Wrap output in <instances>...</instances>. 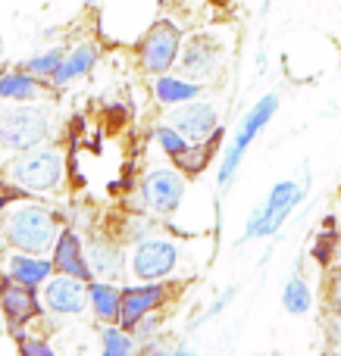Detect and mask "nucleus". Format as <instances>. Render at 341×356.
I'll use <instances>...</instances> for the list:
<instances>
[{
    "instance_id": "obj_1",
    "label": "nucleus",
    "mask_w": 341,
    "mask_h": 356,
    "mask_svg": "<svg viewBox=\"0 0 341 356\" xmlns=\"http://www.w3.org/2000/svg\"><path fill=\"white\" fill-rule=\"evenodd\" d=\"M56 234H60L56 213L44 203L31 200V197L3 209V238L13 250L44 257L47 250H54Z\"/></svg>"
},
{
    "instance_id": "obj_2",
    "label": "nucleus",
    "mask_w": 341,
    "mask_h": 356,
    "mask_svg": "<svg viewBox=\"0 0 341 356\" xmlns=\"http://www.w3.org/2000/svg\"><path fill=\"white\" fill-rule=\"evenodd\" d=\"M3 175L10 178L13 184L25 191V194H54V191L63 188L66 181V156H63L60 147H50V144H41V147H31L25 154H16L10 163H6Z\"/></svg>"
},
{
    "instance_id": "obj_3",
    "label": "nucleus",
    "mask_w": 341,
    "mask_h": 356,
    "mask_svg": "<svg viewBox=\"0 0 341 356\" xmlns=\"http://www.w3.org/2000/svg\"><path fill=\"white\" fill-rule=\"evenodd\" d=\"M54 135V116L41 104H3L0 106V150L25 154L41 147Z\"/></svg>"
},
{
    "instance_id": "obj_4",
    "label": "nucleus",
    "mask_w": 341,
    "mask_h": 356,
    "mask_svg": "<svg viewBox=\"0 0 341 356\" xmlns=\"http://www.w3.org/2000/svg\"><path fill=\"white\" fill-rule=\"evenodd\" d=\"M276 110H279V94H267V97H260V100H257V104L241 116V122H238L235 135H232L229 150H225L223 163H219V191H225V188L232 184V178H235L238 166H241V160H244V154H248V147L257 141V135H260V131L267 129L269 122H273Z\"/></svg>"
},
{
    "instance_id": "obj_5",
    "label": "nucleus",
    "mask_w": 341,
    "mask_h": 356,
    "mask_svg": "<svg viewBox=\"0 0 341 356\" xmlns=\"http://www.w3.org/2000/svg\"><path fill=\"white\" fill-rule=\"evenodd\" d=\"M182 44H185V35H182L179 25H175L173 19H157V22L144 31V38L135 47L141 72H148L150 79L173 72V69L179 66Z\"/></svg>"
},
{
    "instance_id": "obj_6",
    "label": "nucleus",
    "mask_w": 341,
    "mask_h": 356,
    "mask_svg": "<svg viewBox=\"0 0 341 356\" xmlns=\"http://www.w3.org/2000/svg\"><path fill=\"white\" fill-rule=\"evenodd\" d=\"M301 200H304V184H298V181L273 184V191L267 194V200H263L260 207H254V213L248 216L244 241L269 238V234H276L288 222V216L294 213V207H298Z\"/></svg>"
},
{
    "instance_id": "obj_7",
    "label": "nucleus",
    "mask_w": 341,
    "mask_h": 356,
    "mask_svg": "<svg viewBox=\"0 0 341 356\" xmlns=\"http://www.w3.org/2000/svg\"><path fill=\"white\" fill-rule=\"evenodd\" d=\"M185 172L182 169H169V166H157L150 169L148 175L141 178V203L148 213L154 216H173L175 209L182 207L185 200V191H188V181H185Z\"/></svg>"
},
{
    "instance_id": "obj_8",
    "label": "nucleus",
    "mask_w": 341,
    "mask_h": 356,
    "mask_svg": "<svg viewBox=\"0 0 341 356\" xmlns=\"http://www.w3.org/2000/svg\"><path fill=\"white\" fill-rule=\"evenodd\" d=\"M223 60H225L223 44H219L210 31H194V35H188L185 44H182V56H179V66L175 69H179V75H185V79L207 85V81L223 69Z\"/></svg>"
},
{
    "instance_id": "obj_9",
    "label": "nucleus",
    "mask_w": 341,
    "mask_h": 356,
    "mask_svg": "<svg viewBox=\"0 0 341 356\" xmlns=\"http://www.w3.org/2000/svg\"><path fill=\"white\" fill-rule=\"evenodd\" d=\"M179 266V247L169 238H144L132 253V272L141 282H163Z\"/></svg>"
},
{
    "instance_id": "obj_10",
    "label": "nucleus",
    "mask_w": 341,
    "mask_h": 356,
    "mask_svg": "<svg viewBox=\"0 0 341 356\" xmlns=\"http://www.w3.org/2000/svg\"><path fill=\"white\" fill-rule=\"evenodd\" d=\"M173 129H179L182 135L188 138L191 144H200V141H210L223 131V122H219V110L210 104V100H191V104H182V106H173L169 110V119H166Z\"/></svg>"
},
{
    "instance_id": "obj_11",
    "label": "nucleus",
    "mask_w": 341,
    "mask_h": 356,
    "mask_svg": "<svg viewBox=\"0 0 341 356\" xmlns=\"http://www.w3.org/2000/svg\"><path fill=\"white\" fill-rule=\"evenodd\" d=\"M41 307L54 316H81L88 309V282L54 272L41 288Z\"/></svg>"
},
{
    "instance_id": "obj_12",
    "label": "nucleus",
    "mask_w": 341,
    "mask_h": 356,
    "mask_svg": "<svg viewBox=\"0 0 341 356\" xmlns=\"http://www.w3.org/2000/svg\"><path fill=\"white\" fill-rule=\"evenodd\" d=\"M163 303H166V284L160 282L129 284V288H122V309H119L116 325H122L125 332H135L138 322L154 316Z\"/></svg>"
},
{
    "instance_id": "obj_13",
    "label": "nucleus",
    "mask_w": 341,
    "mask_h": 356,
    "mask_svg": "<svg viewBox=\"0 0 341 356\" xmlns=\"http://www.w3.org/2000/svg\"><path fill=\"white\" fill-rule=\"evenodd\" d=\"M50 259H54V269L60 272V275L81 278V282H88V284L94 282V272H91V266H88V250L75 228H60L56 244H54V250H50Z\"/></svg>"
},
{
    "instance_id": "obj_14",
    "label": "nucleus",
    "mask_w": 341,
    "mask_h": 356,
    "mask_svg": "<svg viewBox=\"0 0 341 356\" xmlns=\"http://www.w3.org/2000/svg\"><path fill=\"white\" fill-rule=\"evenodd\" d=\"M50 91H56L50 81L38 79L22 66L0 72V100L3 104H41L50 97Z\"/></svg>"
},
{
    "instance_id": "obj_15",
    "label": "nucleus",
    "mask_w": 341,
    "mask_h": 356,
    "mask_svg": "<svg viewBox=\"0 0 341 356\" xmlns=\"http://www.w3.org/2000/svg\"><path fill=\"white\" fill-rule=\"evenodd\" d=\"M54 259H44L38 253H22V250H13L10 253V263H6V275H10L13 284H22V288H44V284L54 278Z\"/></svg>"
},
{
    "instance_id": "obj_16",
    "label": "nucleus",
    "mask_w": 341,
    "mask_h": 356,
    "mask_svg": "<svg viewBox=\"0 0 341 356\" xmlns=\"http://www.w3.org/2000/svg\"><path fill=\"white\" fill-rule=\"evenodd\" d=\"M97 60H100V47L94 41L72 44V47L66 50V56H63L60 69H56L54 79H50V85H54V88H66V85H72V81L85 79V75L97 66Z\"/></svg>"
},
{
    "instance_id": "obj_17",
    "label": "nucleus",
    "mask_w": 341,
    "mask_h": 356,
    "mask_svg": "<svg viewBox=\"0 0 341 356\" xmlns=\"http://www.w3.org/2000/svg\"><path fill=\"white\" fill-rule=\"evenodd\" d=\"M0 309H3L6 322L13 325V332L25 334L22 325L31 322L38 313H41V303H38V294L31 288H22V284H6L3 294H0Z\"/></svg>"
},
{
    "instance_id": "obj_18",
    "label": "nucleus",
    "mask_w": 341,
    "mask_h": 356,
    "mask_svg": "<svg viewBox=\"0 0 341 356\" xmlns=\"http://www.w3.org/2000/svg\"><path fill=\"white\" fill-rule=\"evenodd\" d=\"M200 94H204V85L185 79V75H179V72H166V75H157L154 79L157 104L169 106V110H173V106H182V104H191V100H198Z\"/></svg>"
},
{
    "instance_id": "obj_19",
    "label": "nucleus",
    "mask_w": 341,
    "mask_h": 356,
    "mask_svg": "<svg viewBox=\"0 0 341 356\" xmlns=\"http://www.w3.org/2000/svg\"><path fill=\"white\" fill-rule=\"evenodd\" d=\"M88 250V266H91L97 282H116L122 275V253L110 238H94Z\"/></svg>"
},
{
    "instance_id": "obj_20",
    "label": "nucleus",
    "mask_w": 341,
    "mask_h": 356,
    "mask_svg": "<svg viewBox=\"0 0 341 356\" xmlns=\"http://www.w3.org/2000/svg\"><path fill=\"white\" fill-rule=\"evenodd\" d=\"M88 309H91L104 325H116L119 309H122V288H116L113 282H97V278H94V282L88 284Z\"/></svg>"
},
{
    "instance_id": "obj_21",
    "label": "nucleus",
    "mask_w": 341,
    "mask_h": 356,
    "mask_svg": "<svg viewBox=\"0 0 341 356\" xmlns=\"http://www.w3.org/2000/svg\"><path fill=\"white\" fill-rule=\"evenodd\" d=\"M282 307L292 316H307L313 309V288L301 272H294L285 282V288H282Z\"/></svg>"
},
{
    "instance_id": "obj_22",
    "label": "nucleus",
    "mask_w": 341,
    "mask_h": 356,
    "mask_svg": "<svg viewBox=\"0 0 341 356\" xmlns=\"http://www.w3.org/2000/svg\"><path fill=\"white\" fill-rule=\"evenodd\" d=\"M219 141H223V131H219L216 138H210V141L191 144V147H188L185 154L179 156V160H175V166H179L185 175H200V172H204V169L213 163V156H216Z\"/></svg>"
},
{
    "instance_id": "obj_23",
    "label": "nucleus",
    "mask_w": 341,
    "mask_h": 356,
    "mask_svg": "<svg viewBox=\"0 0 341 356\" xmlns=\"http://www.w3.org/2000/svg\"><path fill=\"white\" fill-rule=\"evenodd\" d=\"M135 334L122 325H104L100 332V356H135Z\"/></svg>"
},
{
    "instance_id": "obj_24",
    "label": "nucleus",
    "mask_w": 341,
    "mask_h": 356,
    "mask_svg": "<svg viewBox=\"0 0 341 356\" xmlns=\"http://www.w3.org/2000/svg\"><path fill=\"white\" fill-rule=\"evenodd\" d=\"M63 56H66V50H63V47H47V50H41V54L29 56V60L22 63V69H29V72L38 75V79L50 81V79H54V72L60 69Z\"/></svg>"
},
{
    "instance_id": "obj_25",
    "label": "nucleus",
    "mask_w": 341,
    "mask_h": 356,
    "mask_svg": "<svg viewBox=\"0 0 341 356\" xmlns=\"http://www.w3.org/2000/svg\"><path fill=\"white\" fill-rule=\"evenodd\" d=\"M154 141L160 144V150L169 156V160H179V156L185 154L188 147H191V141H188V138L182 135L179 129H173L169 122L157 125V129H154Z\"/></svg>"
},
{
    "instance_id": "obj_26",
    "label": "nucleus",
    "mask_w": 341,
    "mask_h": 356,
    "mask_svg": "<svg viewBox=\"0 0 341 356\" xmlns=\"http://www.w3.org/2000/svg\"><path fill=\"white\" fill-rule=\"evenodd\" d=\"M323 303L326 313L341 316V263L326 269V282H323Z\"/></svg>"
},
{
    "instance_id": "obj_27",
    "label": "nucleus",
    "mask_w": 341,
    "mask_h": 356,
    "mask_svg": "<svg viewBox=\"0 0 341 356\" xmlns=\"http://www.w3.org/2000/svg\"><path fill=\"white\" fill-rule=\"evenodd\" d=\"M19 356H56V350L44 338H31V334H19Z\"/></svg>"
},
{
    "instance_id": "obj_28",
    "label": "nucleus",
    "mask_w": 341,
    "mask_h": 356,
    "mask_svg": "<svg viewBox=\"0 0 341 356\" xmlns=\"http://www.w3.org/2000/svg\"><path fill=\"white\" fill-rule=\"evenodd\" d=\"M326 341H329V350H341V316L326 313Z\"/></svg>"
},
{
    "instance_id": "obj_29",
    "label": "nucleus",
    "mask_w": 341,
    "mask_h": 356,
    "mask_svg": "<svg viewBox=\"0 0 341 356\" xmlns=\"http://www.w3.org/2000/svg\"><path fill=\"white\" fill-rule=\"evenodd\" d=\"M154 356H200V353H191V350H157Z\"/></svg>"
},
{
    "instance_id": "obj_30",
    "label": "nucleus",
    "mask_w": 341,
    "mask_h": 356,
    "mask_svg": "<svg viewBox=\"0 0 341 356\" xmlns=\"http://www.w3.org/2000/svg\"><path fill=\"white\" fill-rule=\"evenodd\" d=\"M326 356H341V350H326Z\"/></svg>"
},
{
    "instance_id": "obj_31",
    "label": "nucleus",
    "mask_w": 341,
    "mask_h": 356,
    "mask_svg": "<svg viewBox=\"0 0 341 356\" xmlns=\"http://www.w3.org/2000/svg\"><path fill=\"white\" fill-rule=\"evenodd\" d=\"M338 222H341V203H338Z\"/></svg>"
},
{
    "instance_id": "obj_32",
    "label": "nucleus",
    "mask_w": 341,
    "mask_h": 356,
    "mask_svg": "<svg viewBox=\"0 0 341 356\" xmlns=\"http://www.w3.org/2000/svg\"><path fill=\"white\" fill-rule=\"evenodd\" d=\"M338 263H341V247H338Z\"/></svg>"
}]
</instances>
